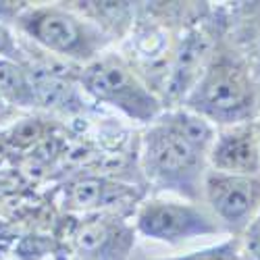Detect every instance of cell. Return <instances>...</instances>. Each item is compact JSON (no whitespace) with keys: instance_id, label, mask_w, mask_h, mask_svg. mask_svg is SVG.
<instances>
[{"instance_id":"obj_3","label":"cell","mask_w":260,"mask_h":260,"mask_svg":"<svg viewBox=\"0 0 260 260\" xmlns=\"http://www.w3.org/2000/svg\"><path fill=\"white\" fill-rule=\"evenodd\" d=\"M15 25L44 50L88 64L100 56L108 38L92 19L73 7H27L15 17Z\"/></svg>"},{"instance_id":"obj_4","label":"cell","mask_w":260,"mask_h":260,"mask_svg":"<svg viewBox=\"0 0 260 260\" xmlns=\"http://www.w3.org/2000/svg\"><path fill=\"white\" fill-rule=\"evenodd\" d=\"M81 88L94 100L117 108L127 119L152 123L162 115L160 98L117 54H100L81 69Z\"/></svg>"},{"instance_id":"obj_1","label":"cell","mask_w":260,"mask_h":260,"mask_svg":"<svg viewBox=\"0 0 260 260\" xmlns=\"http://www.w3.org/2000/svg\"><path fill=\"white\" fill-rule=\"evenodd\" d=\"M216 129L204 117L173 108L150 123L142 142V167L158 189L198 202Z\"/></svg>"},{"instance_id":"obj_10","label":"cell","mask_w":260,"mask_h":260,"mask_svg":"<svg viewBox=\"0 0 260 260\" xmlns=\"http://www.w3.org/2000/svg\"><path fill=\"white\" fill-rule=\"evenodd\" d=\"M0 98L15 106H36L38 90L29 73L17 60L0 56Z\"/></svg>"},{"instance_id":"obj_7","label":"cell","mask_w":260,"mask_h":260,"mask_svg":"<svg viewBox=\"0 0 260 260\" xmlns=\"http://www.w3.org/2000/svg\"><path fill=\"white\" fill-rule=\"evenodd\" d=\"M71 240L81 260H127L136 237L121 219L92 214L75 225Z\"/></svg>"},{"instance_id":"obj_8","label":"cell","mask_w":260,"mask_h":260,"mask_svg":"<svg viewBox=\"0 0 260 260\" xmlns=\"http://www.w3.org/2000/svg\"><path fill=\"white\" fill-rule=\"evenodd\" d=\"M212 171L231 175H260V132L248 123L221 127L208 152Z\"/></svg>"},{"instance_id":"obj_12","label":"cell","mask_w":260,"mask_h":260,"mask_svg":"<svg viewBox=\"0 0 260 260\" xmlns=\"http://www.w3.org/2000/svg\"><path fill=\"white\" fill-rule=\"evenodd\" d=\"M256 7H252V21L248 23V31H250V48L256 52V56H260V3H254Z\"/></svg>"},{"instance_id":"obj_11","label":"cell","mask_w":260,"mask_h":260,"mask_svg":"<svg viewBox=\"0 0 260 260\" xmlns=\"http://www.w3.org/2000/svg\"><path fill=\"white\" fill-rule=\"evenodd\" d=\"M246 250L254 260H260V210L246 227Z\"/></svg>"},{"instance_id":"obj_13","label":"cell","mask_w":260,"mask_h":260,"mask_svg":"<svg viewBox=\"0 0 260 260\" xmlns=\"http://www.w3.org/2000/svg\"><path fill=\"white\" fill-rule=\"evenodd\" d=\"M0 56L5 58H11V60H17L19 62V48L15 44L13 36L7 31V27L0 23Z\"/></svg>"},{"instance_id":"obj_2","label":"cell","mask_w":260,"mask_h":260,"mask_svg":"<svg viewBox=\"0 0 260 260\" xmlns=\"http://www.w3.org/2000/svg\"><path fill=\"white\" fill-rule=\"evenodd\" d=\"M183 108L221 127L248 123L256 111V88L244 56L229 48L214 50Z\"/></svg>"},{"instance_id":"obj_9","label":"cell","mask_w":260,"mask_h":260,"mask_svg":"<svg viewBox=\"0 0 260 260\" xmlns=\"http://www.w3.org/2000/svg\"><path fill=\"white\" fill-rule=\"evenodd\" d=\"M127 193L129 189L125 185L90 177V179H81L71 185V189L67 191V202L75 210L92 212V210L115 206L117 202L127 198Z\"/></svg>"},{"instance_id":"obj_6","label":"cell","mask_w":260,"mask_h":260,"mask_svg":"<svg viewBox=\"0 0 260 260\" xmlns=\"http://www.w3.org/2000/svg\"><path fill=\"white\" fill-rule=\"evenodd\" d=\"M202 196L225 231H246L260 210V175H231L210 169Z\"/></svg>"},{"instance_id":"obj_5","label":"cell","mask_w":260,"mask_h":260,"mask_svg":"<svg viewBox=\"0 0 260 260\" xmlns=\"http://www.w3.org/2000/svg\"><path fill=\"white\" fill-rule=\"evenodd\" d=\"M136 229L148 240L165 244H183L204 235L225 233L219 219L208 206L198 202L148 200L136 214Z\"/></svg>"}]
</instances>
